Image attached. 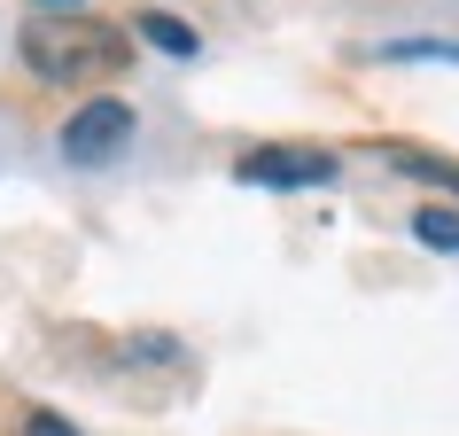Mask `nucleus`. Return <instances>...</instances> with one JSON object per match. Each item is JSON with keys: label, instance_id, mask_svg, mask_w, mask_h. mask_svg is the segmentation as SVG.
Here are the masks:
<instances>
[{"label": "nucleus", "instance_id": "obj_1", "mask_svg": "<svg viewBox=\"0 0 459 436\" xmlns=\"http://www.w3.org/2000/svg\"><path fill=\"white\" fill-rule=\"evenodd\" d=\"M16 55H24V71L39 86H109L133 63V31L109 24V16H86V8H71V16H24Z\"/></svg>", "mask_w": 459, "mask_h": 436}, {"label": "nucleus", "instance_id": "obj_2", "mask_svg": "<svg viewBox=\"0 0 459 436\" xmlns=\"http://www.w3.org/2000/svg\"><path fill=\"white\" fill-rule=\"evenodd\" d=\"M125 148H133V101L94 94V101H78L71 118H63V156L71 164H109Z\"/></svg>", "mask_w": 459, "mask_h": 436}, {"label": "nucleus", "instance_id": "obj_3", "mask_svg": "<svg viewBox=\"0 0 459 436\" xmlns=\"http://www.w3.org/2000/svg\"><path fill=\"white\" fill-rule=\"evenodd\" d=\"M342 171L335 148H312V141H273V148H249L242 164H234V179H249V187H327Z\"/></svg>", "mask_w": 459, "mask_h": 436}, {"label": "nucleus", "instance_id": "obj_4", "mask_svg": "<svg viewBox=\"0 0 459 436\" xmlns=\"http://www.w3.org/2000/svg\"><path fill=\"white\" fill-rule=\"evenodd\" d=\"M125 31H133V39H148V48H164V55H195V48H203L187 16H164V8H141Z\"/></svg>", "mask_w": 459, "mask_h": 436}, {"label": "nucleus", "instance_id": "obj_5", "mask_svg": "<svg viewBox=\"0 0 459 436\" xmlns=\"http://www.w3.org/2000/svg\"><path fill=\"white\" fill-rule=\"evenodd\" d=\"M389 164L412 171V179H429V187H444V195H459V164H444V156H429V148H389Z\"/></svg>", "mask_w": 459, "mask_h": 436}, {"label": "nucleus", "instance_id": "obj_6", "mask_svg": "<svg viewBox=\"0 0 459 436\" xmlns=\"http://www.w3.org/2000/svg\"><path fill=\"white\" fill-rule=\"evenodd\" d=\"M412 242L459 249V211H444V203H420V211H412Z\"/></svg>", "mask_w": 459, "mask_h": 436}, {"label": "nucleus", "instance_id": "obj_7", "mask_svg": "<svg viewBox=\"0 0 459 436\" xmlns=\"http://www.w3.org/2000/svg\"><path fill=\"white\" fill-rule=\"evenodd\" d=\"M24 436H78V429H71V421H55V413H31Z\"/></svg>", "mask_w": 459, "mask_h": 436}, {"label": "nucleus", "instance_id": "obj_8", "mask_svg": "<svg viewBox=\"0 0 459 436\" xmlns=\"http://www.w3.org/2000/svg\"><path fill=\"white\" fill-rule=\"evenodd\" d=\"M31 8H86V0H31Z\"/></svg>", "mask_w": 459, "mask_h": 436}]
</instances>
